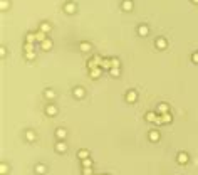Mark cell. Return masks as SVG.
<instances>
[{"mask_svg": "<svg viewBox=\"0 0 198 175\" xmlns=\"http://www.w3.org/2000/svg\"><path fill=\"white\" fill-rule=\"evenodd\" d=\"M155 123H156V125H165V123H163V116H161V115H158V116H156Z\"/></svg>", "mask_w": 198, "mask_h": 175, "instance_id": "35", "label": "cell"}, {"mask_svg": "<svg viewBox=\"0 0 198 175\" xmlns=\"http://www.w3.org/2000/svg\"><path fill=\"white\" fill-rule=\"evenodd\" d=\"M64 10H65V14H76L77 5L74 4V2H67V4L64 5Z\"/></svg>", "mask_w": 198, "mask_h": 175, "instance_id": "1", "label": "cell"}, {"mask_svg": "<svg viewBox=\"0 0 198 175\" xmlns=\"http://www.w3.org/2000/svg\"><path fill=\"white\" fill-rule=\"evenodd\" d=\"M109 73H111V76H114V77H118L119 74H121V69H119V67H112L111 71H109Z\"/></svg>", "mask_w": 198, "mask_h": 175, "instance_id": "31", "label": "cell"}, {"mask_svg": "<svg viewBox=\"0 0 198 175\" xmlns=\"http://www.w3.org/2000/svg\"><path fill=\"white\" fill-rule=\"evenodd\" d=\"M138 34H139V36H148V34H149L148 26H139L138 27Z\"/></svg>", "mask_w": 198, "mask_h": 175, "instance_id": "16", "label": "cell"}, {"mask_svg": "<svg viewBox=\"0 0 198 175\" xmlns=\"http://www.w3.org/2000/svg\"><path fill=\"white\" fill-rule=\"evenodd\" d=\"M35 173H39V175L45 173V165H42V163L35 165Z\"/></svg>", "mask_w": 198, "mask_h": 175, "instance_id": "24", "label": "cell"}, {"mask_svg": "<svg viewBox=\"0 0 198 175\" xmlns=\"http://www.w3.org/2000/svg\"><path fill=\"white\" fill-rule=\"evenodd\" d=\"M148 136H149L151 142H158V140H159V131L158 130H151L149 133H148Z\"/></svg>", "mask_w": 198, "mask_h": 175, "instance_id": "11", "label": "cell"}, {"mask_svg": "<svg viewBox=\"0 0 198 175\" xmlns=\"http://www.w3.org/2000/svg\"><path fill=\"white\" fill-rule=\"evenodd\" d=\"M191 61H193V62H196V64H198V52L191 54Z\"/></svg>", "mask_w": 198, "mask_h": 175, "instance_id": "36", "label": "cell"}, {"mask_svg": "<svg viewBox=\"0 0 198 175\" xmlns=\"http://www.w3.org/2000/svg\"><path fill=\"white\" fill-rule=\"evenodd\" d=\"M161 116H163V123H171L173 121L171 113H165V115H161Z\"/></svg>", "mask_w": 198, "mask_h": 175, "instance_id": "26", "label": "cell"}, {"mask_svg": "<svg viewBox=\"0 0 198 175\" xmlns=\"http://www.w3.org/2000/svg\"><path fill=\"white\" fill-rule=\"evenodd\" d=\"M122 10H133V0H122Z\"/></svg>", "mask_w": 198, "mask_h": 175, "instance_id": "14", "label": "cell"}, {"mask_svg": "<svg viewBox=\"0 0 198 175\" xmlns=\"http://www.w3.org/2000/svg\"><path fill=\"white\" fill-rule=\"evenodd\" d=\"M72 93H74V96H76V98H84V89H82V88H74V91H72Z\"/></svg>", "mask_w": 198, "mask_h": 175, "instance_id": "17", "label": "cell"}, {"mask_svg": "<svg viewBox=\"0 0 198 175\" xmlns=\"http://www.w3.org/2000/svg\"><path fill=\"white\" fill-rule=\"evenodd\" d=\"M87 67H89V71H91V69H94V67H99V66H97V62L94 61V59H91V61H87Z\"/></svg>", "mask_w": 198, "mask_h": 175, "instance_id": "29", "label": "cell"}, {"mask_svg": "<svg viewBox=\"0 0 198 175\" xmlns=\"http://www.w3.org/2000/svg\"><path fill=\"white\" fill-rule=\"evenodd\" d=\"M104 175H108V173H104Z\"/></svg>", "mask_w": 198, "mask_h": 175, "instance_id": "39", "label": "cell"}, {"mask_svg": "<svg viewBox=\"0 0 198 175\" xmlns=\"http://www.w3.org/2000/svg\"><path fill=\"white\" fill-rule=\"evenodd\" d=\"M156 116H158V115H156L155 111H148V113H146V120H148V121H151V123H155Z\"/></svg>", "mask_w": 198, "mask_h": 175, "instance_id": "21", "label": "cell"}, {"mask_svg": "<svg viewBox=\"0 0 198 175\" xmlns=\"http://www.w3.org/2000/svg\"><path fill=\"white\" fill-rule=\"evenodd\" d=\"M55 136H57L59 142H64L65 136H67V131H65L64 128H57V130H55Z\"/></svg>", "mask_w": 198, "mask_h": 175, "instance_id": "4", "label": "cell"}, {"mask_svg": "<svg viewBox=\"0 0 198 175\" xmlns=\"http://www.w3.org/2000/svg\"><path fill=\"white\" fill-rule=\"evenodd\" d=\"M79 158H81V160L89 158V152H87V150H81V152H79Z\"/></svg>", "mask_w": 198, "mask_h": 175, "instance_id": "30", "label": "cell"}, {"mask_svg": "<svg viewBox=\"0 0 198 175\" xmlns=\"http://www.w3.org/2000/svg\"><path fill=\"white\" fill-rule=\"evenodd\" d=\"M82 167H92V160H91V157L82 160Z\"/></svg>", "mask_w": 198, "mask_h": 175, "instance_id": "32", "label": "cell"}, {"mask_svg": "<svg viewBox=\"0 0 198 175\" xmlns=\"http://www.w3.org/2000/svg\"><path fill=\"white\" fill-rule=\"evenodd\" d=\"M52 46H54V44H52V40H51V39H45L42 44H40V47H42V51H51V49H52Z\"/></svg>", "mask_w": 198, "mask_h": 175, "instance_id": "7", "label": "cell"}, {"mask_svg": "<svg viewBox=\"0 0 198 175\" xmlns=\"http://www.w3.org/2000/svg\"><path fill=\"white\" fill-rule=\"evenodd\" d=\"M138 99V93L134 91V89H129V91L126 93V101L128 103H134Z\"/></svg>", "mask_w": 198, "mask_h": 175, "instance_id": "3", "label": "cell"}, {"mask_svg": "<svg viewBox=\"0 0 198 175\" xmlns=\"http://www.w3.org/2000/svg\"><path fill=\"white\" fill-rule=\"evenodd\" d=\"M0 173H2V175H7V173H8V165L5 163V162H2V163H0Z\"/></svg>", "mask_w": 198, "mask_h": 175, "instance_id": "22", "label": "cell"}, {"mask_svg": "<svg viewBox=\"0 0 198 175\" xmlns=\"http://www.w3.org/2000/svg\"><path fill=\"white\" fill-rule=\"evenodd\" d=\"M25 40L27 42H30V44H34L35 42V32H27V36H25Z\"/></svg>", "mask_w": 198, "mask_h": 175, "instance_id": "20", "label": "cell"}, {"mask_svg": "<svg viewBox=\"0 0 198 175\" xmlns=\"http://www.w3.org/2000/svg\"><path fill=\"white\" fill-rule=\"evenodd\" d=\"M79 49H81L82 52H89V51H91V44H89V42H81V44H79Z\"/></svg>", "mask_w": 198, "mask_h": 175, "instance_id": "19", "label": "cell"}, {"mask_svg": "<svg viewBox=\"0 0 198 175\" xmlns=\"http://www.w3.org/2000/svg\"><path fill=\"white\" fill-rule=\"evenodd\" d=\"M101 73H102V67H94V69H91V71H89V76L96 79V77L101 76Z\"/></svg>", "mask_w": 198, "mask_h": 175, "instance_id": "10", "label": "cell"}, {"mask_svg": "<svg viewBox=\"0 0 198 175\" xmlns=\"http://www.w3.org/2000/svg\"><path fill=\"white\" fill-rule=\"evenodd\" d=\"M191 2H193V4H198V0H191Z\"/></svg>", "mask_w": 198, "mask_h": 175, "instance_id": "38", "label": "cell"}, {"mask_svg": "<svg viewBox=\"0 0 198 175\" xmlns=\"http://www.w3.org/2000/svg\"><path fill=\"white\" fill-rule=\"evenodd\" d=\"M44 96H45L47 99H54L55 98V93L52 91V89H45V91H44Z\"/></svg>", "mask_w": 198, "mask_h": 175, "instance_id": "23", "label": "cell"}, {"mask_svg": "<svg viewBox=\"0 0 198 175\" xmlns=\"http://www.w3.org/2000/svg\"><path fill=\"white\" fill-rule=\"evenodd\" d=\"M156 113H158V115H165V113H169V106L166 105V103H159V105L156 106Z\"/></svg>", "mask_w": 198, "mask_h": 175, "instance_id": "2", "label": "cell"}, {"mask_svg": "<svg viewBox=\"0 0 198 175\" xmlns=\"http://www.w3.org/2000/svg\"><path fill=\"white\" fill-rule=\"evenodd\" d=\"M0 56H2V57H5V56H7V51H5V47H0Z\"/></svg>", "mask_w": 198, "mask_h": 175, "instance_id": "37", "label": "cell"}, {"mask_svg": "<svg viewBox=\"0 0 198 175\" xmlns=\"http://www.w3.org/2000/svg\"><path fill=\"white\" fill-rule=\"evenodd\" d=\"M111 64H112V67H119V66H121V62H119L118 57H112V59H111ZM112 67H111V69H112Z\"/></svg>", "mask_w": 198, "mask_h": 175, "instance_id": "33", "label": "cell"}, {"mask_svg": "<svg viewBox=\"0 0 198 175\" xmlns=\"http://www.w3.org/2000/svg\"><path fill=\"white\" fill-rule=\"evenodd\" d=\"M8 7H10V2H8V0H0V9H2V10H7Z\"/></svg>", "mask_w": 198, "mask_h": 175, "instance_id": "27", "label": "cell"}, {"mask_svg": "<svg viewBox=\"0 0 198 175\" xmlns=\"http://www.w3.org/2000/svg\"><path fill=\"white\" fill-rule=\"evenodd\" d=\"M39 30H42V32H51L52 30V27H51V24H49V22H42V24H40L39 26Z\"/></svg>", "mask_w": 198, "mask_h": 175, "instance_id": "12", "label": "cell"}, {"mask_svg": "<svg viewBox=\"0 0 198 175\" xmlns=\"http://www.w3.org/2000/svg\"><path fill=\"white\" fill-rule=\"evenodd\" d=\"M82 175H94L92 167H82Z\"/></svg>", "mask_w": 198, "mask_h": 175, "instance_id": "28", "label": "cell"}, {"mask_svg": "<svg viewBox=\"0 0 198 175\" xmlns=\"http://www.w3.org/2000/svg\"><path fill=\"white\" fill-rule=\"evenodd\" d=\"M101 67H102V69H109V71H111V67H112V64H111V59H102V62H101Z\"/></svg>", "mask_w": 198, "mask_h": 175, "instance_id": "15", "label": "cell"}, {"mask_svg": "<svg viewBox=\"0 0 198 175\" xmlns=\"http://www.w3.org/2000/svg\"><path fill=\"white\" fill-rule=\"evenodd\" d=\"M45 113L49 115V116H55V115H57V108H55L54 105H47V108H45Z\"/></svg>", "mask_w": 198, "mask_h": 175, "instance_id": "8", "label": "cell"}, {"mask_svg": "<svg viewBox=\"0 0 198 175\" xmlns=\"http://www.w3.org/2000/svg\"><path fill=\"white\" fill-rule=\"evenodd\" d=\"M166 46H168V42H166L165 37H158V39H156V47L158 49H165Z\"/></svg>", "mask_w": 198, "mask_h": 175, "instance_id": "9", "label": "cell"}, {"mask_svg": "<svg viewBox=\"0 0 198 175\" xmlns=\"http://www.w3.org/2000/svg\"><path fill=\"white\" fill-rule=\"evenodd\" d=\"M35 39H37V42L42 44L44 40L47 39V37H45V32H42V30H35Z\"/></svg>", "mask_w": 198, "mask_h": 175, "instance_id": "13", "label": "cell"}, {"mask_svg": "<svg viewBox=\"0 0 198 175\" xmlns=\"http://www.w3.org/2000/svg\"><path fill=\"white\" fill-rule=\"evenodd\" d=\"M25 138L29 140V142H34V140L37 138V135H35V133H34L32 130H27V131H25Z\"/></svg>", "mask_w": 198, "mask_h": 175, "instance_id": "18", "label": "cell"}, {"mask_svg": "<svg viewBox=\"0 0 198 175\" xmlns=\"http://www.w3.org/2000/svg\"><path fill=\"white\" fill-rule=\"evenodd\" d=\"M55 152L57 153H65L67 152V145H65L64 142H57L55 143Z\"/></svg>", "mask_w": 198, "mask_h": 175, "instance_id": "5", "label": "cell"}, {"mask_svg": "<svg viewBox=\"0 0 198 175\" xmlns=\"http://www.w3.org/2000/svg\"><path fill=\"white\" fill-rule=\"evenodd\" d=\"M25 59H29V61H34V59H35V51H32V52H25Z\"/></svg>", "mask_w": 198, "mask_h": 175, "instance_id": "34", "label": "cell"}, {"mask_svg": "<svg viewBox=\"0 0 198 175\" xmlns=\"http://www.w3.org/2000/svg\"><path fill=\"white\" fill-rule=\"evenodd\" d=\"M178 163H180V165L188 163V153H185V152H180V153H178Z\"/></svg>", "mask_w": 198, "mask_h": 175, "instance_id": "6", "label": "cell"}, {"mask_svg": "<svg viewBox=\"0 0 198 175\" xmlns=\"http://www.w3.org/2000/svg\"><path fill=\"white\" fill-rule=\"evenodd\" d=\"M24 51H25V52H32V51H35V47H34V44L25 42V44H24Z\"/></svg>", "mask_w": 198, "mask_h": 175, "instance_id": "25", "label": "cell"}]
</instances>
